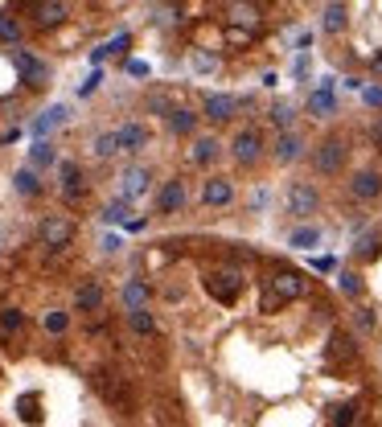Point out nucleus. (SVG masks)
I'll list each match as a JSON object with an SVG mask.
<instances>
[{
    "label": "nucleus",
    "instance_id": "2eb2a0df",
    "mask_svg": "<svg viewBox=\"0 0 382 427\" xmlns=\"http://www.w3.org/2000/svg\"><path fill=\"white\" fill-rule=\"evenodd\" d=\"M349 197L353 201H378L382 197V173L378 169H358L349 177Z\"/></svg>",
    "mask_w": 382,
    "mask_h": 427
},
{
    "label": "nucleus",
    "instance_id": "bb28decb",
    "mask_svg": "<svg viewBox=\"0 0 382 427\" xmlns=\"http://www.w3.org/2000/svg\"><path fill=\"white\" fill-rule=\"evenodd\" d=\"M17 415L29 427H37V423H41V398H37V394H21V398H17Z\"/></svg>",
    "mask_w": 382,
    "mask_h": 427
},
{
    "label": "nucleus",
    "instance_id": "a211bd4d",
    "mask_svg": "<svg viewBox=\"0 0 382 427\" xmlns=\"http://www.w3.org/2000/svg\"><path fill=\"white\" fill-rule=\"evenodd\" d=\"M222 156V140H218L214 131L210 136H193V148H189V161L198 164V169H210V164Z\"/></svg>",
    "mask_w": 382,
    "mask_h": 427
},
{
    "label": "nucleus",
    "instance_id": "0eeeda50",
    "mask_svg": "<svg viewBox=\"0 0 382 427\" xmlns=\"http://www.w3.org/2000/svg\"><path fill=\"white\" fill-rule=\"evenodd\" d=\"M353 358H358V341L349 337V328H333L329 345H325V370H329V374H341V370H349Z\"/></svg>",
    "mask_w": 382,
    "mask_h": 427
},
{
    "label": "nucleus",
    "instance_id": "9b49d317",
    "mask_svg": "<svg viewBox=\"0 0 382 427\" xmlns=\"http://www.w3.org/2000/svg\"><path fill=\"white\" fill-rule=\"evenodd\" d=\"M185 206H189V185H185V177H169L165 185H161V194H156V214L173 218V214H185Z\"/></svg>",
    "mask_w": 382,
    "mask_h": 427
},
{
    "label": "nucleus",
    "instance_id": "7c9ffc66",
    "mask_svg": "<svg viewBox=\"0 0 382 427\" xmlns=\"http://www.w3.org/2000/svg\"><path fill=\"white\" fill-rule=\"evenodd\" d=\"M91 152L99 156V161H111L119 152V140H116V131H103V136H95V144H91Z\"/></svg>",
    "mask_w": 382,
    "mask_h": 427
},
{
    "label": "nucleus",
    "instance_id": "a878e982",
    "mask_svg": "<svg viewBox=\"0 0 382 427\" xmlns=\"http://www.w3.org/2000/svg\"><path fill=\"white\" fill-rule=\"evenodd\" d=\"M346 4L341 0H333L329 9H325V16H321V33H329V37H337V33H346Z\"/></svg>",
    "mask_w": 382,
    "mask_h": 427
},
{
    "label": "nucleus",
    "instance_id": "2f4dec72",
    "mask_svg": "<svg viewBox=\"0 0 382 427\" xmlns=\"http://www.w3.org/2000/svg\"><path fill=\"white\" fill-rule=\"evenodd\" d=\"M21 328H25V312L21 308H0V333H4V337H13Z\"/></svg>",
    "mask_w": 382,
    "mask_h": 427
},
{
    "label": "nucleus",
    "instance_id": "37998d69",
    "mask_svg": "<svg viewBox=\"0 0 382 427\" xmlns=\"http://www.w3.org/2000/svg\"><path fill=\"white\" fill-rule=\"evenodd\" d=\"M17 25H13V21H4V16H0V37H4V41H17Z\"/></svg>",
    "mask_w": 382,
    "mask_h": 427
},
{
    "label": "nucleus",
    "instance_id": "a19ab883",
    "mask_svg": "<svg viewBox=\"0 0 382 427\" xmlns=\"http://www.w3.org/2000/svg\"><path fill=\"white\" fill-rule=\"evenodd\" d=\"M34 164H54V148L46 140H37L34 144Z\"/></svg>",
    "mask_w": 382,
    "mask_h": 427
},
{
    "label": "nucleus",
    "instance_id": "c03bdc74",
    "mask_svg": "<svg viewBox=\"0 0 382 427\" xmlns=\"http://www.w3.org/2000/svg\"><path fill=\"white\" fill-rule=\"evenodd\" d=\"M366 103H370V107H382V86H370V91H366Z\"/></svg>",
    "mask_w": 382,
    "mask_h": 427
},
{
    "label": "nucleus",
    "instance_id": "423d86ee",
    "mask_svg": "<svg viewBox=\"0 0 382 427\" xmlns=\"http://www.w3.org/2000/svg\"><path fill=\"white\" fill-rule=\"evenodd\" d=\"M283 201H288V214L300 218V222H313L316 214H321V189H316L313 181H292L283 189Z\"/></svg>",
    "mask_w": 382,
    "mask_h": 427
},
{
    "label": "nucleus",
    "instance_id": "4be33fe9",
    "mask_svg": "<svg viewBox=\"0 0 382 427\" xmlns=\"http://www.w3.org/2000/svg\"><path fill=\"white\" fill-rule=\"evenodd\" d=\"M198 119H201V115L189 111V107H181V103L165 115V124H169V131H173V136H193V131H198Z\"/></svg>",
    "mask_w": 382,
    "mask_h": 427
},
{
    "label": "nucleus",
    "instance_id": "4c0bfd02",
    "mask_svg": "<svg viewBox=\"0 0 382 427\" xmlns=\"http://www.w3.org/2000/svg\"><path fill=\"white\" fill-rule=\"evenodd\" d=\"M62 119H66V107H54V111H46V115H41V119H37V131L46 136V131H50V128H58Z\"/></svg>",
    "mask_w": 382,
    "mask_h": 427
},
{
    "label": "nucleus",
    "instance_id": "9d476101",
    "mask_svg": "<svg viewBox=\"0 0 382 427\" xmlns=\"http://www.w3.org/2000/svg\"><path fill=\"white\" fill-rule=\"evenodd\" d=\"M304 156H308V140H304L296 128H288L276 136V144H271V161L276 164H300Z\"/></svg>",
    "mask_w": 382,
    "mask_h": 427
},
{
    "label": "nucleus",
    "instance_id": "1a4fd4ad",
    "mask_svg": "<svg viewBox=\"0 0 382 427\" xmlns=\"http://www.w3.org/2000/svg\"><path fill=\"white\" fill-rule=\"evenodd\" d=\"M152 194V169L149 164H128L119 173V197L124 201H140V197Z\"/></svg>",
    "mask_w": 382,
    "mask_h": 427
},
{
    "label": "nucleus",
    "instance_id": "20e7f679",
    "mask_svg": "<svg viewBox=\"0 0 382 427\" xmlns=\"http://www.w3.org/2000/svg\"><path fill=\"white\" fill-rule=\"evenodd\" d=\"M206 292H210V300H218V304H238V296H243V288H247V279H243V271L238 267H214V271H206Z\"/></svg>",
    "mask_w": 382,
    "mask_h": 427
},
{
    "label": "nucleus",
    "instance_id": "f257e3e1",
    "mask_svg": "<svg viewBox=\"0 0 382 427\" xmlns=\"http://www.w3.org/2000/svg\"><path fill=\"white\" fill-rule=\"evenodd\" d=\"M304 296H308V276H304V271H292V267H276V271L263 279L259 308H263V312H280L283 304L304 300Z\"/></svg>",
    "mask_w": 382,
    "mask_h": 427
},
{
    "label": "nucleus",
    "instance_id": "4468645a",
    "mask_svg": "<svg viewBox=\"0 0 382 427\" xmlns=\"http://www.w3.org/2000/svg\"><path fill=\"white\" fill-rule=\"evenodd\" d=\"M231 201H234V181L231 177L218 173V177L201 181V206H206V210H226Z\"/></svg>",
    "mask_w": 382,
    "mask_h": 427
},
{
    "label": "nucleus",
    "instance_id": "58836bf2",
    "mask_svg": "<svg viewBox=\"0 0 382 427\" xmlns=\"http://www.w3.org/2000/svg\"><path fill=\"white\" fill-rule=\"evenodd\" d=\"M41 325H46V333H66L70 316H66V312H46V316H41Z\"/></svg>",
    "mask_w": 382,
    "mask_h": 427
},
{
    "label": "nucleus",
    "instance_id": "f3484780",
    "mask_svg": "<svg viewBox=\"0 0 382 427\" xmlns=\"http://www.w3.org/2000/svg\"><path fill=\"white\" fill-rule=\"evenodd\" d=\"M95 386H99V394L111 403V407L132 411V391L119 382V374H107V370H99V374H95Z\"/></svg>",
    "mask_w": 382,
    "mask_h": 427
},
{
    "label": "nucleus",
    "instance_id": "c756f323",
    "mask_svg": "<svg viewBox=\"0 0 382 427\" xmlns=\"http://www.w3.org/2000/svg\"><path fill=\"white\" fill-rule=\"evenodd\" d=\"M288 243L296 246V251H308V246L321 243V226H300V230H292V234H288Z\"/></svg>",
    "mask_w": 382,
    "mask_h": 427
},
{
    "label": "nucleus",
    "instance_id": "dca6fc26",
    "mask_svg": "<svg viewBox=\"0 0 382 427\" xmlns=\"http://www.w3.org/2000/svg\"><path fill=\"white\" fill-rule=\"evenodd\" d=\"M29 16H34V25H37V29H58V25H66L70 9L62 4V0H34Z\"/></svg>",
    "mask_w": 382,
    "mask_h": 427
},
{
    "label": "nucleus",
    "instance_id": "ea45409f",
    "mask_svg": "<svg viewBox=\"0 0 382 427\" xmlns=\"http://www.w3.org/2000/svg\"><path fill=\"white\" fill-rule=\"evenodd\" d=\"M103 222H128V201H124V197L111 201V206L103 210Z\"/></svg>",
    "mask_w": 382,
    "mask_h": 427
},
{
    "label": "nucleus",
    "instance_id": "e433bc0d",
    "mask_svg": "<svg viewBox=\"0 0 382 427\" xmlns=\"http://www.w3.org/2000/svg\"><path fill=\"white\" fill-rule=\"evenodd\" d=\"M189 62H193V70H198V74L218 70V58H214V54H206V49H193V58H189Z\"/></svg>",
    "mask_w": 382,
    "mask_h": 427
},
{
    "label": "nucleus",
    "instance_id": "f8f14e48",
    "mask_svg": "<svg viewBox=\"0 0 382 427\" xmlns=\"http://www.w3.org/2000/svg\"><path fill=\"white\" fill-rule=\"evenodd\" d=\"M13 66H17L21 82H25L29 91H37V86H46V82H50V66L41 62V58H34L29 49H13Z\"/></svg>",
    "mask_w": 382,
    "mask_h": 427
},
{
    "label": "nucleus",
    "instance_id": "6e6552de",
    "mask_svg": "<svg viewBox=\"0 0 382 427\" xmlns=\"http://www.w3.org/2000/svg\"><path fill=\"white\" fill-rule=\"evenodd\" d=\"M37 238H41V246H50V251H62V246L74 243V222H70L66 214H46L41 226H37Z\"/></svg>",
    "mask_w": 382,
    "mask_h": 427
},
{
    "label": "nucleus",
    "instance_id": "49530a36",
    "mask_svg": "<svg viewBox=\"0 0 382 427\" xmlns=\"http://www.w3.org/2000/svg\"><path fill=\"white\" fill-rule=\"evenodd\" d=\"M374 144H378V148H382V124H378V131H374Z\"/></svg>",
    "mask_w": 382,
    "mask_h": 427
},
{
    "label": "nucleus",
    "instance_id": "5701e85b",
    "mask_svg": "<svg viewBox=\"0 0 382 427\" xmlns=\"http://www.w3.org/2000/svg\"><path fill=\"white\" fill-rule=\"evenodd\" d=\"M149 304H152V288L144 279H128L124 283V308L136 312V308H149Z\"/></svg>",
    "mask_w": 382,
    "mask_h": 427
},
{
    "label": "nucleus",
    "instance_id": "c9c22d12",
    "mask_svg": "<svg viewBox=\"0 0 382 427\" xmlns=\"http://www.w3.org/2000/svg\"><path fill=\"white\" fill-rule=\"evenodd\" d=\"M173 107H177V103H173V95H169V91H152V95H149V111L152 115H169Z\"/></svg>",
    "mask_w": 382,
    "mask_h": 427
},
{
    "label": "nucleus",
    "instance_id": "aec40b11",
    "mask_svg": "<svg viewBox=\"0 0 382 427\" xmlns=\"http://www.w3.org/2000/svg\"><path fill=\"white\" fill-rule=\"evenodd\" d=\"M103 300H107V296H103L99 279H83V283L74 288V308H79V312H99Z\"/></svg>",
    "mask_w": 382,
    "mask_h": 427
},
{
    "label": "nucleus",
    "instance_id": "c85d7f7f",
    "mask_svg": "<svg viewBox=\"0 0 382 427\" xmlns=\"http://www.w3.org/2000/svg\"><path fill=\"white\" fill-rule=\"evenodd\" d=\"M128 325H132V333H140V337H152V333H156V316H152L149 308H136V312H128Z\"/></svg>",
    "mask_w": 382,
    "mask_h": 427
},
{
    "label": "nucleus",
    "instance_id": "6ab92c4d",
    "mask_svg": "<svg viewBox=\"0 0 382 427\" xmlns=\"http://www.w3.org/2000/svg\"><path fill=\"white\" fill-rule=\"evenodd\" d=\"M58 185H62V197H66V201H79V197L86 194L83 169H79L74 161H62V164H58Z\"/></svg>",
    "mask_w": 382,
    "mask_h": 427
},
{
    "label": "nucleus",
    "instance_id": "473e14b6",
    "mask_svg": "<svg viewBox=\"0 0 382 427\" xmlns=\"http://www.w3.org/2000/svg\"><path fill=\"white\" fill-rule=\"evenodd\" d=\"M308 111H313V115H329V111H333V95H329V79L321 82V91H313V99H308Z\"/></svg>",
    "mask_w": 382,
    "mask_h": 427
},
{
    "label": "nucleus",
    "instance_id": "ddd939ff",
    "mask_svg": "<svg viewBox=\"0 0 382 427\" xmlns=\"http://www.w3.org/2000/svg\"><path fill=\"white\" fill-rule=\"evenodd\" d=\"M243 111V99H234V95H206L201 99V119H210V124H231L234 115Z\"/></svg>",
    "mask_w": 382,
    "mask_h": 427
},
{
    "label": "nucleus",
    "instance_id": "412c9836",
    "mask_svg": "<svg viewBox=\"0 0 382 427\" xmlns=\"http://www.w3.org/2000/svg\"><path fill=\"white\" fill-rule=\"evenodd\" d=\"M116 140H119V152H144L152 136L144 124H124V128H116Z\"/></svg>",
    "mask_w": 382,
    "mask_h": 427
},
{
    "label": "nucleus",
    "instance_id": "f704fd0d",
    "mask_svg": "<svg viewBox=\"0 0 382 427\" xmlns=\"http://www.w3.org/2000/svg\"><path fill=\"white\" fill-rule=\"evenodd\" d=\"M13 181H17V194H25V197H37V194H41V185H37L34 169H21Z\"/></svg>",
    "mask_w": 382,
    "mask_h": 427
},
{
    "label": "nucleus",
    "instance_id": "7ed1b4c3",
    "mask_svg": "<svg viewBox=\"0 0 382 427\" xmlns=\"http://www.w3.org/2000/svg\"><path fill=\"white\" fill-rule=\"evenodd\" d=\"M349 161V140L341 131H329V136H321L316 148H308V164H313L321 177H337Z\"/></svg>",
    "mask_w": 382,
    "mask_h": 427
},
{
    "label": "nucleus",
    "instance_id": "39448f33",
    "mask_svg": "<svg viewBox=\"0 0 382 427\" xmlns=\"http://www.w3.org/2000/svg\"><path fill=\"white\" fill-rule=\"evenodd\" d=\"M231 156H234V164L238 169H255V164L267 156V136H263V128H238L231 136Z\"/></svg>",
    "mask_w": 382,
    "mask_h": 427
},
{
    "label": "nucleus",
    "instance_id": "b1692460",
    "mask_svg": "<svg viewBox=\"0 0 382 427\" xmlns=\"http://www.w3.org/2000/svg\"><path fill=\"white\" fill-rule=\"evenodd\" d=\"M362 423V403H337V407H329V427H358Z\"/></svg>",
    "mask_w": 382,
    "mask_h": 427
},
{
    "label": "nucleus",
    "instance_id": "f03ea898",
    "mask_svg": "<svg viewBox=\"0 0 382 427\" xmlns=\"http://www.w3.org/2000/svg\"><path fill=\"white\" fill-rule=\"evenodd\" d=\"M222 25H226V41L247 46L251 37L263 29V9L255 0H226L222 4Z\"/></svg>",
    "mask_w": 382,
    "mask_h": 427
},
{
    "label": "nucleus",
    "instance_id": "cd10ccee",
    "mask_svg": "<svg viewBox=\"0 0 382 427\" xmlns=\"http://www.w3.org/2000/svg\"><path fill=\"white\" fill-rule=\"evenodd\" d=\"M267 119H271V128L276 131H288V128H296V107H292V103H276Z\"/></svg>",
    "mask_w": 382,
    "mask_h": 427
},
{
    "label": "nucleus",
    "instance_id": "a18cd8bd",
    "mask_svg": "<svg viewBox=\"0 0 382 427\" xmlns=\"http://www.w3.org/2000/svg\"><path fill=\"white\" fill-rule=\"evenodd\" d=\"M370 66H374V74H382V54H374V62Z\"/></svg>",
    "mask_w": 382,
    "mask_h": 427
},
{
    "label": "nucleus",
    "instance_id": "393cba45",
    "mask_svg": "<svg viewBox=\"0 0 382 427\" xmlns=\"http://www.w3.org/2000/svg\"><path fill=\"white\" fill-rule=\"evenodd\" d=\"M378 255H382V230H370V234H362L353 243V259L358 263H374Z\"/></svg>",
    "mask_w": 382,
    "mask_h": 427
},
{
    "label": "nucleus",
    "instance_id": "72a5a7b5",
    "mask_svg": "<svg viewBox=\"0 0 382 427\" xmlns=\"http://www.w3.org/2000/svg\"><path fill=\"white\" fill-rule=\"evenodd\" d=\"M337 288H341L349 300H358V296H362V276H358V271H341V276H337Z\"/></svg>",
    "mask_w": 382,
    "mask_h": 427
},
{
    "label": "nucleus",
    "instance_id": "79ce46f5",
    "mask_svg": "<svg viewBox=\"0 0 382 427\" xmlns=\"http://www.w3.org/2000/svg\"><path fill=\"white\" fill-rule=\"evenodd\" d=\"M353 321H358V328H374V308L358 304V308H353Z\"/></svg>",
    "mask_w": 382,
    "mask_h": 427
}]
</instances>
